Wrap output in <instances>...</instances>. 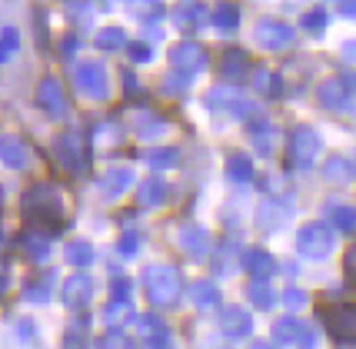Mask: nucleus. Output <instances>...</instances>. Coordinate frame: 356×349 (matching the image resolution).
<instances>
[{
  "instance_id": "20",
  "label": "nucleus",
  "mask_w": 356,
  "mask_h": 349,
  "mask_svg": "<svg viewBox=\"0 0 356 349\" xmlns=\"http://www.w3.org/2000/svg\"><path fill=\"white\" fill-rule=\"evenodd\" d=\"M250 70V60L243 50H230V54H223V60H220V74L223 80H233V83H240Z\"/></svg>"
},
{
  "instance_id": "27",
  "label": "nucleus",
  "mask_w": 356,
  "mask_h": 349,
  "mask_svg": "<svg viewBox=\"0 0 356 349\" xmlns=\"http://www.w3.org/2000/svg\"><path fill=\"white\" fill-rule=\"evenodd\" d=\"M300 333H303V323L293 316H283L273 323V336H277L280 343H296L300 339Z\"/></svg>"
},
{
  "instance_id": "5",
  "label": "nucleus",
  "mask_w": 356,
  "mask_h": 349,
  "mask_svg": "<svg viewBox=\"0 0 356 349\" xmlns=\"http://www.w3.org/2000/svg\"><path fill=\"white\" fill-rule=\"evenodd\" d=\"M257 44L264 47V50H286V47L293 44L296 31L286 24V20H277V17H264V20H257Z\"/></svg>"
},
{
  "instance_id": "11",
  "label": "nucleus",
  "mask_w": 356,
  "mask_h": 349,
  "mask_svg": "<svg viewBox=\"0 0 356 349\" xmlns=\"http://www.w3.org/2000/svg\"><path fill=\"white\" fill-rule=\"evenodd\" d=\"M90 300H93V279L87 273L70 276V279L63 283V303L70 306V309H83Z\"/></svg>"
},
{
  "instance_id": "36",
  "label": "nucleus",
  "mask_w": 356,
  "mask_h": 349,
  "mask_svg": "<svg viewBox=\"0 0 356 349\" xmlns=\"http://www.w3.org/2000/svg\"><path fill=\"white\" fill-rule=\"evenodd\" d=\"M127 316H134L130 300H113V303L107 306V323H110V326H120V323H127Z\"/></svg>"
},
{
  "instance_id": "42",
  "label": "nucleus",
  "mask_w": 356,
  "mask_h": 349,
  "mask_svg": "<svg viewBox=\"0 0 356 349\" xmlns=\"http://www.w3.org/2000/svg\"><path fill=\"white\" fill-rule=\"evenodd\" d=\"M100 349H127V336L120 330H113V333H107L100 339Z\"/></svg>"
},
{
  "instance_id": "21",
  "label": "nucleus",
  "mask_w": 356,
  "mask_h": 349,
  "mask_svg": "<svg viewBox=\"0 0 356 349\" xmlns=\"http://www.w3.org/2000/svg\"><path fill=\"white\" fill-rule=\"evenodd\" d=\"M57 156H60V163L67 170H80L83 167V156H80V140L74 133H63L57 140Z\"/></svg>"
},
{
  "instance_id": "43",
  "label": "nucleus",
  "mask_w": 356,
  "mask_h": 349,
  "mask_svg": "<svg viewBox=\"0 0 356 349\" xmlns=\"http://www.w3.org/2000/svg\"><path fill=\"white\" fill-rule=\"evenodd\" d=\"M77 10V24L80 27H90V7H87V0H74L70 3V14Z\"/></svg>"
},
{
  "instance_id": "51",
  "label": "nucleus",
  "mask_w": 356,
  "mask_h": 349,
  "mask_svg": "<svg viewBox=\"0 0 356 349\" xmlns=\"http://www.w3.org/2000/svg\"><path fill=\"white\" fill-rule=\"evenodd\" d=\"M0 289H3V263H0Z\"/></svg>"
},
{
  "instance_id": "32",
  "label": "nucleus",
  "mask_w": 356,
  "mask_h": 349,
  "mask_svg": "<svg viewBox=\"0 0 356 349\" xmlns=\"http://www.w3.org/2000/svg\"><path fill=\"white\" fill-rule=\"evenodd\" d=\"M323 177L330 183H346L350 177H353V167H350L343 156H333V160H330V163L323 167Z\"/></svg>"
},
{
  "instance_id": "4",
  "label": "nucleus",
  "mask_w": 356,
  "mask_h": 349,
  "mask_svg": "<svg viewBox=\"0 0 356 349\" xmlns=\"http://www.w3.org/2000/svg\"><path fill=\"white\" fill-rule=\"evenodd\" d=\"M320 150H323V140H320V133L313 127H296L293 133H290L286 153H290V163L293 167H300V170L313 167V160L320 156Z\"/></svg>"
},
{
  "instance_id": "7",
  "label": "nucleus",
  "mask_w": 356,
  "mask_h": 349,
  "mask_svg": "<svg viewBox=\"0 0 356 349\" xmlns=\"http://www.w3.org/2000/svg\"><path fill=\"white\" fill-rule=\"evenodd\" d=\"M323 319L337 343H356V306H330Z\"/></svg>"
},
{
  "instance_id": "28",
  "label": "nucleus",
  "mask_w": 356,
  "mask_h": 349,
  "mask_svg": "<svg viewBox=\"0 0 356 349\" xmlns=\"http://www.w3.org/2000/svg\"><path fill=\"white\" fill-rule=\"evenodd\" d=\"M127 10L140 20H156L163 17V3L160 0H127Z\"/></svg>"
},
{
  "instance_id": "39",
  "label": "nucleus",
  "mask_w": 356,
  "mask_h": 349,
  "mask_svg": "<svg viewBox=\"0 0 356 349\" xmlns=\"http://www.w3.org/2000/svg\"><path fill=\"white\" fill-rule=\"evenodd\" d=\"M127 54H130V60L134 63H147L154 57V47L150 44H127Z\"/></svg>"
},
{
  "instance_id": "1",
  "label": "nucleus",
  "mask_w": 356,
  "mask_h": 349,
  "mask_svg": "<svg viewBox=\"0 0 356 349\" xmlns=\"http://www.w3.org/2000/svg\"><path fill=\"white\" fill-rule=\"evenodd\" d=\"M143 286H147V296H150L154 306H173L180 300L184 283H180V273L173 266H147Z\"/></svg>"
},
{
  "instance_id": "37",
  "label": "nucleus",
  "mask_w": 356,
  "mask_h": 349,
  "mask_svg": "<svg viewBox=\"0 0 356 349\" xmlns=\"http://www.w3.org/2000/svg\"><path fill=\"white\" fill-rule=\"evenodd\" d=\"M303 31H310V33H323L326 31V14L320 10V7L303 14Z\"/></svg>"
},
{
  "instance_id": "31",
  "label": "nucleus",
  "mask_w": 356,
  "mask_h": 349,
  "mask_svg": "<svg viewBox=\"0 0 356 349\" xmlns=\"http://www.w3.org/2000/svg\"><path fill=\"white\" fill-rule=\"evenodd\" d=\"M97 47H100V50H124L127 31H120V27H104V31L97 33Z\"/></svg>"
},
{
  "instance_id": "47",
  "label": "nucleus",
  "mask_w": 356,
  "mask_h": 349,
  "mask_svg": "<svg viewBox=\"0 0 356 349\" xmlns=\"http://www.w3.org/2000/svg\"><path fill=\"white\" fill-rule=\"evenodd\" d=\"M340 14L346 20H356V0H340Z\"/></svg>"
},
{
  "instance_id": "15",
  "label": "nucleus",
  "mask_w": 356,
  "mask_h": 349,
  "mask_svg": "<svg viewBox=\"0 0 356 349\" xmlns=\"http://www.w3.org/2000/svg\"><path fill=\"white\" fill-rule=\"evenodd\" d=\"M130 186H134V170L130 167H117V170H110V173L100 177V190H104L107 200H117L120 193H127Z\"/></svg>"
},
{
  "instance_id": "34",
  "label": "nucleus",
  "mask_w": 356,
  "mask_h": 349,
  "mask_svg": "<svg viewBox=\"0 0 356 349\" xmlns=\"http://www.w3.org/2000/svg\"><path fill=\"white\" fill-rule=\"evenodd\" d=\"M147 160H150V167H177L180 163V150L177 147H156V150L147 153Z\"/></svg>"
},
{
  "instance_id": "45",
  "label": "nucleus",
  "mask_w": 356,
  "mask_h": 349,
  "mask_svg": "<svg viewBox=\"0 0 356 349\" xmlns=\"http://www.w3.org/2000/svg\"><path fill=\"white\" fill-rule=\"evenodd\" d=\"M113 300H130V279L113 276Z\"/></svg>"
},
{
  "instance_id": "2",
  "label": "nucleus",
  "mask_w": 356,
  "mask_h": 349,
  "mask_svg": "<svg viewBox=\"0 0 356 349\" xmlns=\"http://www.w3.org/2000/svg\"><path fill=\"white\" fill-rule=\"evenodd\" d=\"M333 243H337V233L323 220L303 223L300 233H296V250H300V257L307 259H326L333 253Z\"/></svg>"
},
{
  "instance_id": "8",
  "label": "nucleus",
  "mask_w": 356,
  "mask_h": 349,
  "mask_svg": "<svg viewBox=\"0 0 356 349\" xmlns=\"http://www.w3.org/2000/svg\"><path fill=\"white\" fill-rule=\"evenodd\" d=\"M37 100H40V106L47 110L50 120H60L63 113H67V93H63L60 80H54V76H44V80H40Z\"/></svg>"
},
{
  "instance_id": "29",
  "label": "nucleus",
  "mask_w": 356,
  "mask_h": 349,
  "mask_svg": "<svg viewBox=\"0 0 356 349\" xmlns=\"http://www.w3.org/2000/svg\"><path fill=\"white\" fill-rule=\"evenodd\" d=\"M247 293H250V303L257 306V309H270V306L277 303V296H273V289L266 286V279H253Z\"/></svg>"
},
{
  "instance_id": "10",
  "label": "nucleus",
  "mask_w": 356,
  "mask_h": 349,
  "mask_svg": "<svg viewBox=\"0 0 356 349\" xmlns=\"http://www.w3.org/2000/svg\"><path fill=\"white\" fill-rule=\"evenodd\" d=\"M177 243H180V250H184L190 259L210 257V233H207L203 227H193V223L180 227V233H177Z\"/></svg>"
},
{
  "instance_id": "12",
  "label": "nucleus",
  "mask_w": 356,
  "mask_h": 349,
  "mask_svg": "<svg viewBox=\"0 0 356 349\" xmlns=\"http://www.w3.org/2000/svg\"><path fill=\"white\" fill-rule=\"evenodd\" d=\"M253 147L260 150V156H264V160H273V156H277V150H280V130L270 120L253 123Z\"/></svg>"
},
{
  "instance_id": "46",
  "label": "nucleus",
  "mask_w": 356,
  "mask_h": 349,
  "mask_svg": "<svg viewBox=\"0 0 356 349\" xmlns=\"http://www.w3.org/2000/svg\"><path fill=\"white\" fill-rule=\"evenodd\" d=\"M283 300H286V306H293V309L307 306V296H303L300 289H286V293H283Z\"/></svg>"
},
{
  "instance_id": "25",
  "label": "nucleus",
  "mask_w": 356,
  "mask_h": 349,
  "mask_svg": "<svg viewBox=\"0 0 356 349\" xmlns=\"http://www.w3.org/2000/svg\"><path fill=\"white\" fill-rule=\"evenodd\" d=\"M0 156H3L7 167H27V150H24V143L17 137L0 140Z\"/></svg>"
},
{
  "instance_id": "22",
  "label": "nucleus",
  "mask_w": 356,
  "mask_h": 349,
  "mask_svg": "<svg viewBox=\"0 0 356 349\" xmlns=\"http://www.w3.org/2000/svg\"><path fill=\"white\" fill-rule=\"evenodd\" d=\"M163 200H167V183L160 180V177H150V180L140 183V190H137L140 206H160Z\"/></svg>"
},
{
  "instance_id": "14",
  "label": "nucleus",
  "mask_w": 356,
  "mask_h": 349,
  "mask_svg": "<svg viewBox=\"0 0 356 349\" xmlns=\"http://www.w3.org/2000/svg\"><path fill=\"white\" fill-rule=\"evenodd\" d=\"M290 213H293V203H286V200H264L260 203V227L264 229H277L283 227L286 220H290Z\"/></svg>"
},
{
  "instance_id": "13",
  "label": "nucleus",
  "mask_w": 356,
  "mask_h": 349,
  "mask_svg": "<svg viewBox=\"0 0 356 349\" xmlns=\"http://www.w3.org/2000/svg\"><path fill=\"white\" fill-rule=\"evenodd\" d=\"M220 330L233 339H240V336H250L253 330V323H250V313L247 309H240V306H227L223 313H220Z\"/></svg>"
},
{
  "instance_id": "33",
  "label": "nucleus",
  "mask_w": 356,
  "mask_h": 349,
  "mask_svg": "<svg viewBox=\"0 0 356 349\" xmlns=\"http://www.w3.org/2000/svg\"><path fill=\"white\" fill-rule=\"evenodd\" d=\"M193 303L197 306H217L220 303V289L207 279H197L193 283Z\"/></svg>"
},
{
  "instance_id": "6",
  "label": "nucleus",
  "mask_w": 356,
  "mask_h": 349,
  "mask_svg": "<svg viewBox=\"0 0 356 349\" xmlns=\"http://www.w3.org/2000/svg\"><path fill=\"white\" fill-rule=\"evenodd\" d=\"M170 63H173L177 74L193 76L207 67V50H203L197 40H180V44L170 47Z\"/></svg>"
},
{
  "instance_id": "26",
  "label": "nucleus",
  "mask_w": 356,
  "mask_h": 349,
  "mask_svg": "<svg viewBox=\"0 0 356 349\" xmlns=\"http://www.w3.org/2000/svg\"><path fill=\"white\" fill-rule=\"evenodd\" d=\"M280 83H283V80H280V74H273V70H266V67L253 70V87L264 93V97H280V93H283Z\"/></svg>"
},
{
  "instance_id": "35",
  "label": "nucleus",
  "mask_w": 356,
  "mask_h": 349,
  "mask_svg": "<svg viewBox=\"0 0 356 349\" xmlns=\"http://www.w3.org/2000/svg\"><path fill=\"white\" fill-rule=\"evenodd\" d=\"M333 227L340 229V233H353L356 229V210L353 206H337V210H333Z\"/></svg>"
},
{
  "instance_id": "30",
  "label": "nucleus",
  "mask_w": 356,
  "mask_h": 349,
  "mask_svg": "<svg viewBox=\"0 0 356 349\" xmlns=\"http://www.w3.org/2000/svg\"><path fill=\"white\" fill-rule=\"evenodd\" d=\"M67 259H70L77 270H83V266L93 263V246L87 243V240H74V243L67 246Z\"/></svg>"
},
{
  "instance_id": "18",
  "label": "nucleus",
  "mask_w": 356,
  "mask_h": 349,
  "mask_svg": "<svg viewBox=\"0 0 356 349\" xmlns=\"http://www.w3.org/2000/svg\"><path fill=\"white\" fill-rule=\"evenodd\" d=\"M203 20H207V10H203V3H197V0H186V3H180V7L173 10V24L186 33L203 27Z\"/></svg>"
},
{
  "instance_id": "38",
  "label": "nucleus",
  "mask_w": 356,
  "mask_h": 349,
  "mask_svg": "<svg viewBox=\"0 0 356 349\" xmlns=\"http://www.w3.org/2000/svg\"><path fill=\"white\" fill-rule=\"evenodd\" d=\"M343 273H346V283L356 286V243H350L346 257H343Z\"/></svg>"
},
{
  "instance_id": "19",
  "label": "nucleus",
  "mask_w": 356,
  "mask_h": 349,
  "mask_svg": "<svg viewBox=\"0 0 356 349\" xmlns=\"http://www.w3.org/2000/svg\"><path fill=\"white\" fill-rule=\"evenodd\" d=\"M316 100L326 106V110H343L346 106V100H350V93H346V87H343L340 80H323L320 87H316Z\"/></svg>"
},
{
  "instance_id": "44",
  "label": "nucleus",
  "mask_w": 356,
  "mask_h": 349,
  "mask_svg": "<svg viewBox=\"0 0 356 349\" xmlns=\"http://www.w3.org/2000/svg\"><path fill=\"white\" fill-rule=\"evenodd\" d=\"M163 83H167V93H177V90H186V83H190V76H177V70H173L170 76H167V80H163Z\"/></svg>"
},
{
  "instance_id": "50",
  "label": "nucleus",
  "mask_w": 356,
  "mask_h": 349,
  "mask_svg": "<svg viewBox=\"0 0 356 349\" xmlns=\"http://www.w3.org/2000/svg\"><path fill=\"white\" fill-rule=\"evenodd\" d=\"M250 349H277V346H270V343H253Z\"/></svg>"
},
{
  "instance_id": "17",
  "label": "nucleus",
  "mask_w": 356,
  "mask_h": 349,
  "mask_svg": "<svg viewBox=\"0 0 356 349\" xmlns=\"http://www.w3.org/2000/svg\"><path fill=\"white\" fill-rule=\"evenodd\" d=\"M243 270H250L253 279H270L277 270V259L270 257L266 250H247L243 253Z\"/></svg>"
},
{
  "instance_id": "41",
  "label": "nucleus",
  "mask_w": 356,
  "mask_h": 349,
  "mask_svg": "<svg viewBox=\"0 0 356 349\" xmlns=\"http://www.w3.org/2000/svg\"><path fill=\"white\" fill-rule=\"evenodd\" d=\"M120 253H124V257H137L140 253V236L137 233H124V236H120Z\"/></svg>"
},
{
  "instance_id": "23",
  "label": "nucleus",
  "mask_w": 356,
  "mask_h": 349,
  "mask_svg": "<svg viewBox=\"0 0 356 349\" xmlns=\"http://www.w3.org/2000/svg\"><path fill=\"white\" fill-rule=\"evenodd\" d=\"M210 20H213V27H217V31L230 33V31H236V24H240V10H236V3H230V0H220Z\"/></svg>"
},
{
  "instance_id": "24",
  "label": "nucleus",
  "mask_w": 356,
  "mask_h": 349,
  "mask_svg": "<svg viewBox=\"0 0 356 349\" xmlns=\"http://www.w3.org/2000/svg\"><path fill=\"white\" fill-rule=\"evenodd\" d=\"M227 177H230L233 183L253 180V163H250L247 153H230V160H227Z\"/></svg>"
},
{
  "instance_id": "40",
  "label": "nucleus",
  "mask_w": 356,
  "mask_h": 349,
  "mask_svg": "<svg viewBox=\"0 0 356 349\" xmlns=\"http://www.w3.org/2000/svg\"><path fill=\"white\" fill-rule=\"evenodd\" d=\"M137 323H140L137 330L143 336H163V326H160V319L156 316H137Z\"/></svg>"
},
{
  "instance_id": "49",
  "label": "nucleus",
  "mask_w": 356,
  "mask_h": 349,
  "mask_svg": "<svg viewBox=\"0 0 356 349\" xmlns=\"http://www.w3.org/2000/svg\"><path fill=\"white\" fill-rule=\"evenodd\" d=\"M343 50V57H350V60H356V40H346V44L340 47Z\"/></svg>"
},
{
  "instance_id": "48",
  "label": "nucleus",
  "mask_w": 356,
  "mask_h": 349,
  "mask_svg": "<svg viewBox=\"0 0 356 349\" xmlns=\"http://www.w3.org/2000/svg\"><path fill=\"white\" fill-rule=\"evenodd\" d=\"M340 83L346 87V93H353V90H356V74H343V76H340Z\"/></svg>"
},
{
  "instance_id": "3",
  "label": "nucleus",
  "mask_w": 356,
  "mask_h": 349,
  "mask_svg": "<svg viewBox=\"0 0 356 349\" xmlns=\"http://www.w3.org/2000/svg\"><path fill=\"white\" fill-rule=\"evenodd\" d=\"M207 104L213 113H223V117H230V120H253V100L243 97V93L236 90V87H217V90L207 93Z\"/></svg>"
},
{
  "instance_id": "16",
  "label": "nucleus",
  "mask_w": 356,
  "mask_h": 349,
  "mask_svg": "<svg viewBox=\"0 0 356 349\" xmlns=\"http://www.w3.org/2000/svg\"><path fill=\"white\" fill-rule=\"evenodd\" d=\"M130 127H134V133L143 140H154V133H163L167 130V120L154 113V110H137L134 117H130Z\"/></svg>"
},
{
  "instance_id": "9",
  "label": "nucleus",
  "mask_w": 356,
  "mask_h": 349,
  "mask_svg": "<svg viewBox=\"0 0 356 349\" xmlns=\"http://www.w3.org/2000/svg\"><path fill=\"white\" fill-rule=\"evenodd\" d=\"M77 87L80 93H87L93 100H104L107 97V74H104V67L100 63H80L77 67Z\"/></svg>"
}]
</instances>
